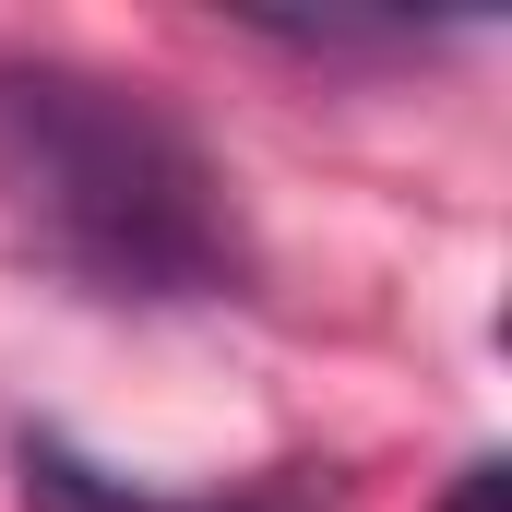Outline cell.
Returning <instances> with one entry per match:
<instances>
[{
    "label": "cell",
    "mask_w": 512,
    "mask_h": 512,
    "mask_svg": "<svg viewBox=\"0 0 512 512\" xmlns=\"http://www.w3.org/2000/svg\"><path fill=\"white\" fill-rule=\"evenodd\" d=\"M0 215L84 298H239L251 239L227 167L155 84L0 48Z\"/></svg>",
    "instance_id": "obj_1"
},
{
    "label": "cell",
    "mask_w": 512,
    "mask_h": 512,
    "mask_svg": "<svg viewBox=\"0 0 512 512\" xmlns=\"http://www.w3.org/2000/svg\"><path fill=\"white\" fill-rule=\"evenodd\" d=\"M143 512H334V489L322 477H251L227 501H143Z\"/></svg>",
    "instance_id": "obj_2"
},
{
    "label": "cell",
    "mask_w": 512,
    "mask_h": 512,
    "mask_svg": "<svg viewBox=\"0 0 512 512\" xmlns=\"http://www.w3.org/2000/svg\"><path fill=\"white\" fill-rule=\"evenodd\" d=\"M512 501V477H501V465H465V489H453V512H501Z\"/></svg>",
    "instance_id": "obj_3"
}]
</instances>
